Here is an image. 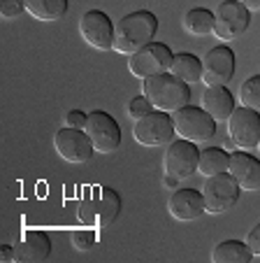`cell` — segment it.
<instances>
[{
    "mask_svg": "<svg viewBox=\"0 0 260 263\" xmlns=\"http://www.w3.org/2000/svg\"><path fill=\"white\" fill-rule=\"evenodd\" d=\"M158 33V19L153 12L137 10L126 14L114 26V51L133 56L147 45H151Z\"/></svg>",
    "mask_w": 260,
    "mask_h": 263,
    "instance_id": "cell-1",
    "label": "cell"
},
{
    "mask_svg": "<svg viewBox=\"0 0 260 263\" xmlns=\"http://www.w3.org/2000/svg\"><path fill=\"white\" fill-rule=\"evenodd\" d=\"M142 96H147L153 109L174 115L191 103V84L182 82L172 72H161L142 80Z\"/></svg>",
    "mask_w": 260,
    "mask_h": 263,
    "instance_id": "cell-2",
    "label": "cell"
},
{
    "mask_svg": "<svg viewBox=\"0 0 260 263\" xmlns=\"http://www.w3.org/2000/svg\"><path fill=\"white\" fill-rule=\"evenodd\" d=\"M121 212V196L109 186H89L79 198L77 221L82 226H109Z\"/></svg>",
    "mask_w": 260,
    "mask_h": 263,
    "instance_id": "cell-3",
    "label": "cell"
},
{
    "mask_svg": "<svg viewBox=\"0 0 260 263\" xmlns=\"http://www.w3.org/2000/svg\"><path fill=\"white\" fill-rule=\"evenodd\" d=\"M174 138H177V130H174L172 115L161 109H151L149 115L133 124V140L142 147H165Z\"/></svg>",
    "mask_w": 260,
    "mask_h": 263,
    "instance_id": "cell-4",
    "label": "cell"
},
{
    "mask_svg": "<svg viewBox=\"0 0 260 263\" xmlns=\"http://www.w3.org/2000/svg\"><path fill=\"white\" fill-rule=\"evenodd\" d=\"M239 184L235 182L230 173L211 175L205 177V186H202V198H205V208L209 214H223L230 208H235L239 200Z\"/></svg>",
    "mask_w": 260,
    "mask_h": 263,
    "instance_id": "cell-5",
    "label": "cell"
},
{
    "mask_svg": "<svg viewBox=\"0 0 260 263\" xmlns=\"http://www.w3.org/2000/svg\"><path fill=\"white\" fill-rule=\"evenodd\" d=\"M251 24V12L239 0H223L214 10V35L223 42L237 40Z\"/></svg>",
    "mask_w": 260,
    "mask_h": 263,
    "instance_id": "cell-6",
    "label": "cell"
},
{
    "mask_svg": "<svg viewBox=\"0 0 260 263\" xmlns=\"http://www.w3.org/2000/svg\"><path fill=\"white\" fill-rule=\"evenodd\" d=\"M172 121H174L177 138L191 140V142H207L209 138L216 135V121L202 107L186 105V107L177 109L172 115Z\"/></svg>",
    "mask_w": 260,
    "mask_h": 263,
    "instance_id": "cell-7",
    "label": "cell"
},
{
    "mask_svg": "<svg viewBox=\"0 0 260 263\" xmlns=\"http://www.w3.org/2000/svg\"><path fill=\"white\" fill-rule=\"evenodd\" d=\"M228 138L235 144V149L253 152L260 142V112L251 107H235V112L228 119Z\"/></svg>",
    "mask_w": 260,
    "mask_h": 263,
    "instance_id": "cell-8",
    "label": "cell"
},
{
    "mask_svg": "<svg viewBox=\"0 0 260 263\" xmlns=\"http://www.w3.org/2000/svg\"><path fill=\"white\" fill-rule=\"evenodd\" d=\"M172 61H174V54L170 51V47L163 45V42H151L128 59V70L137 80H147L153 74L170 72Z\"/></svg>",
    "mask_w": 260,
    "mask_h": 263,
    "instance_id": "cell-9",
    "label": "cell"
},
{
    "mask_svg": "<svg viewBox=\"0 0 260 263\" xmlns=\"http://www.w3.org/2000/svg\"><path fill=\"white\" fill-rule=\"evenodd\" d=\"M197 161H200L197 142L177 138L167 144L165 156H163V168H165V175H172L177 179H188L193 173H197Z\"/></svg>",
    "mask_w": 260,
    "mask_h": 263,
    "instance_id": "cell-10",
    "label": "cell"
},
{
    "mask_svg": "<svg viewBox=\"0 0 260 263\" xmlns=\"http://www.w3.org/2000/svg\"><path fill=\"white\" fill-rule=\"evenodd\" d=\"M84 130L89 133L98 154H114L118 149V144H121V126H118V121L112 115L103 112V109L89 112Z\"/></svg>",
    "mask_w": 260,
    "mask_h": 263,
    "instance_id": "cell-11",
    "label": "cell"
},
{
    "mask_svg": "<svg viewBox=\"0 0 260 263\" xmlns=\"http://www.w3.org/2000/svg\"><path fill=\"white\" fill-rule=\"evenodd\" d=\"M54 147L58 152V156L68 163H89L95 154V147L91 142L89 133L84 128H72L65 126L54 135Z\"/></svg>",
    "mask_w": 260,
    "mask_h": 263,
    "instance_id": "cell-12",
    "label": "cell"
},
{
    "mask_svg": "<svg viewBox=\"0 0 260 263\" xmlns=\"http://www.w3.org/2000/svg\"><path fill=\"white\" fill-rule=\"evenodd\" d=\"M235 77V51L226 45H216L202 59V82L205 86H228Z\"/></svg>",
    "mask_w": 260,
    "mask_h": 263,
    "instance_id": "cell-13",
    "label": "cell"
},
{
    "mask_svg": "<svg viewBox=\"0 0 260 263\" xmlns=\"http://www.w3.org/2000/svg\"><path fill=\"white\" fill-rule=\"evenodd\" d=\"M79 35L89 47L98 51L114 49V24L105 12L89 10L79 19Z\"/></svg>",
    "mask_w": 260,
    "mask_h": 263,
    "instance_id": "cell-14",
    "label": "cell"
},
{
    "mask_svg": "<svg viewBox=\"0 0 260 263\" xmlns=\"http://www.w3.org/2000/svg\"><path fill=\"white\" fill-rule=\"evenodd\" d=\"M14 247V261L16 263H42L51 254V238L45 231H24L16 238Z\"/></svg>",
    "mask_w": 260,
    "mask_h": 263,
    "instance_id": "cell-15",
    "label": "cell"
},
{
    "mask_svg": "<svg viewBox=\"0 0 260 263\" xmlns=\"http://www.w3.org/2000/svg\"><path fill=\"white\" fill-rule=\"evenodd\" d=\"M167 212L177 221H197L207 212L202 191L195 189H177L167 200Z\"/></svg>",
    "mask_w": 260,
    "mask_h": 263,
    "instance_id": "cell-16",
    "label": "cell"
},
{
    "mask_svg": "<svg viewBox=\"0 0 260 263\" xmlns=\"http://www.w3.org/2000/svg\"><path fill=\"white\" fill-rule=\"evenodd\" d=\"M228 173L235 177L242 191H258L260 189V161L249 152H232Z\"/></svg>",
    "mask_w": 260,
    "mask_h": 263,
    "instance_id": "cell-17",
    "label": "cell"
},
{
    "mask_svg": "<svg viewBox=\"0 0 260 263\" xmlns=\"http://www.w3.org/2000/svg\"><path fill=\"white\" fill-rule=\"evenodd\" d=\"M202 109L211 115L216 124L228 121L235 112V96L228 91V86H207L202 93Z\"/></svg>",
    "mask_w": 260,
    "mask_h": 263,
    "instance_id": "cell-18",
    "label": "cell"
},
{
    "mask_svg": "<svg viewBox=\"0 0 260 263\" xmlns=\"http://www.w3.org/2000/svg\"><path fill=\"white\" fill-rule=\"evenodd\" d=\"M211 261L214 263H251L253 252L249 245L242 240H223L211 249Z\"/></svg>",
    "mask_w": 260,
    "mask_h": 263,
    "instance_id": "cell-19",
    "label": "cell"
},
{
    "mask_svg": "<svg viewBox=\"0 0 260 263\" xmlns=\"http://www.w3.org/2000/svg\"><path fill=\"white\" fill-rule=\"evenodd\" d=\"M230 165V154L223 147H207L200 149V161H197V173L211 177V175L228 173Z\"/></svg>",
    "mask_w": 260,
    "mask_h": 263,
    "instance_id": "cell-20",
    "label": "cell"
},
{
    "mask_svg": "<svg viewBox=\"0 0 260 263\" xmlns=\"http://www.w3.org/2000/svg\"><path fill=\"white\" fill-rule=\"evenodd\" d=\"M26 12L37 21H58L68 12V0H24Z\"/></svg>",
    "mask_w": 260,
    "mask_h": 263,
    "instance_id": "cell-21",
    "label": "cell"
},
{
    "mask_svg": "<svg viewBox=\"0 0 260 263\" xmlns=\"http://www.w3.org/2000/svg\"><path fill=\"white\" fill-rule=\"evenodd\" d=\"M170 72L174 77H179L182 82H186V84H195V82H202V61L197 56L188 54V51L174 54Z\"/></svg>",
    "mask_w": 260,
    "mask_h": 263,
    "instance_id": "cell-22",
    "label": "cell"
},
{
    "mask_svg": "<svg viewBox=\"0 0 260 263\" xmlns=\"http://www.w3.org/2000/svg\"><path fill=\"white\" fill-rule=\"evenodd\" d=\"M184 30L195 37H205V35L214 33V12L205 10V7H193L184 14Z\"/></svg>",
    "mask_w": 260,
    "mask_h": 263,
    "instance_id": "cell-23",
    "label": "cell"
},
{
    "mask_svg": "<svg viewBox=\"0 0 260 263\" xmlns=\"http://www.w3.org/2000/svg\"><path fill=\"white\" fill-rule=\"evenodd\" d=\"M239 100L244 107H251V109H255V112H260V74H253V77L242 82Z\"/></svg>",
    "mask_w": 260,
    "mask_h": 263,
    "instance_id": "cell-24",
    "label": "cell"
},
{
    "mask_svg": "<svg viewBox=\"0 0 260 263\" xmlns=\"http://www.w3.org/2000/svg\"><path fill=\"white\" fill-rule=\"evenodd\" d=\"M95 245V233L91 229H77L72 233V247L79 252H89Z\"/></svg>",
    "mask_w": 260,
    "mask_h": 263,
    "instance_id": "cell-25",
    "label": "cell"
},
{
    "mask_svg": "<svg viewBox=\"0 0 260 263\" xmlns=\"http://www.w3.org/2000/svg\"><path fill=\"white\" fill-rule=\"evenodd\" d=\"M151 103H149L147 100V96H137V98H133L130 100V103H128V117H130V119H142L144 115H149V112H151Z\"/></svg>",
    "mask_w": 260,
    "mask_h": 263,
    "instance_id": "cell-26",
    "label": "cell"
},
{
    "mask_svg": "<svg viewBox=\"0 0 260 263\" xmlns=\"http://www.w3.org/2000/svg\"><path fill=\"white\" fill-rule=\"evenodd\" d=\"M26 12V3L24 0H3L0 3V16L3 19H16Z\"/></svg>",
    "mask_w": 260,
    "mask_h": 263,
    "instance_id": "cell-27",
    "label": "cell"
},
{
    "mask_svg": "<svg viewBox=\"0 0 260 263\" xmlns=\"http://www.w3.org/2000/svg\"><path fill=\"white\" fill-rule=\"evenodd\" d=\"M86 119L89 115L82 112V109H70L68 115H65V126H72V128H84L86 126Z\"/></svg>",
    "mask_w": 260,
    "mask_h": 263,
    "instance_id": "cell-28",
    "label": "cell"
},
{
    "mask_svg": "<svg viewBox=\"0 0 260 263\" xmlns=\"http://www.w3.org/2000/svg\"><path fill=\"white\" fill-rule=\"evenodd\" d=\"M246 245H249V249L253 252V256H260V223H255L253 229L249 231V235H246Z\"/></svg>",
    "mask_w": 260,
    "mask_h": 263,
    "instance_id": "cell-29",
    "label": "cell"
},
{
    "mask_svg": "<svg viewBox=\"0 0 260 263\" xmlns=\"http://www.w3.org/2000/svg\"><path fill=\"white\" fill-rule=\"evenodd\" d=\"M0 261H3V263L14 261V247H3V249H0Z\"/></svg>",
    "mask_w": 260,
    "mask_h": 263,
    "instance_id": "cell-30",
    "label": "cell"
},
{
    "mask_svg": "<svg viewBox=\"0 0 260 263\" xmlns=\"http://www.w3.org/2000/svg\"><path fill=\"white\" fill-rule=\"evenodd\" d=\"M249 12H260V0H239Z\"/></svg>",
    "mask_w": 260,
    "mask_h": 263,
    "instance_id": "cell-31",
    "label": "cell"
},
{
    "mask_svg": "<svg viewBox=\"0 0 260 263\" xmlns=\"http://www.w3.org/2000/svg\"><path fill=\"white\" fill-rule=\"evenodd\" d=\"M177 177H172V175H165V179H163V184H165L167 189H177Z\"/></svg>",
    "mask_w": 260,
    "mask_h": 263,
    "instance_id": "cell-32",
    "label": "cell"
},
{
    "mask_svg": "<svg viewBox=\"0 0 260 263\" xmlns=\"http://www.w3.org/2000/svg\"><path fill=\"white\" fill-rule=\"evenodd\" d=\"M258 152H260V142H258Z\"/></svg>",
    "mask_w": 260,
    "mask_h": 263,
    "instance_id": "cell-33",
    "label": "cell"
}]
</instances>
